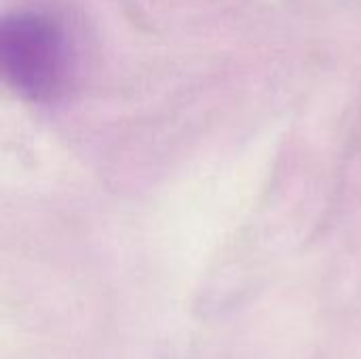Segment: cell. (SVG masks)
I'll use <instances>...</instances> for the list:
<instances>
[{
  "label": "cell",
  "instance_id": "cell-1",
  "mask_svg": "<svg viewBox=\"0 0 361 359\" xmlns=\"http://www.w3.org/2000/svg\"><path fill=\"white\" fill-rule=\"evenodd\" d=\"M0 63L6 83L25 99H59L74 70V51L63 23L47 11H17L0 28Z\"/></svg>",
  "mask_w": 361,
  "mask_h": 359
}]
</instances>
